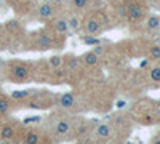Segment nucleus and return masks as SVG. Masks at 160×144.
Segmentation results:
<instances>
[{
  "mask_svg": "<svg viewBox=\"0 0 160 144\" xmlns=\"http://www.w3.org/2000/svg\"><path fill=\"white\" fill-rule=\"evenodd\" d=\"M80 29H83V32H85L87 35H95V37H98V35L102 32L104 26H102V22H101L98 18L90 16V18H87V19L82 22Z\"/></svg>",
  "mask_w": 160,
  "mask_h": 144,
  "instance_id": "f03ea898",
  "label": "nucleus"
},
{
  "mask_svg": "<svg viewBox=\"0 0 160 144\" xmlns=\"http://www.w3.org/2000/svg\"><path fill=\"white\" fill-rule=\"evenodd\" d=\"M0 144H10L8 141H5V139H0Z\"/></svg>",
  "mask_w": 160,
  "mask_h": 144,
  "instance_id": "bb28decb",
  "label": "nucleus"
},
{
  "mask_svg": "<svg viewBox=\"0 0 160 144\" xmlns=\"http://www.w3.org/2000/svg\"><path fill=\"white\" fill-rule=\"evenodd\" d=\"M15 135H16V130L11 125H5V127H2V130H0V139L11 141L13 138H15Z\"/></svg>",
  "mask_w": 160,
  "mask_h": 144,
  "instance_id": "9b49d317",
  "label": "nucleus"
},
{
  "mask_svg": "<svg viewBox=\"0 0 160 144\" xmlns=\"http://www.w3.org/2000/svg\"><path fill=\"white\" fill-rule=\"evenodd\" d=\"M45 2H50V0H45Z\"/></svg>",
  "mask_w": 160,
  "mask_h": 144,
  "instance_id": "cd10ccee",
  "label": "nucleus"
},
{
  "mask_svg": "<svg viewBox=\"0 0 160 144\" xmlns=\"http://www.w3.org/2000/svg\"><path fill=\"white\" fill-rule=\"evenodd\" d=\"M149 77L152 82H160V66H154L149 72Z\"/></svg>",
  "mask_w": 160,
  "mask_h": 144,
  "instance_id": "aec40b11",
  "label": "nucleus"
},
{
  "mask_svg": "<svg viewBox=\"0 0 160 144\" xmlns=\"http://www.w3.org/2000/svg\"><path fill=\"white\" fill-rule=\"evenodd\" d=\"M112 135H114V128L109 123H98L93 128V136H95V139L108 141L112 138Z\"/></svg>",
  "mask_w": 160,
  "mask_h": 144,
  "instance_id": "20e7f679",
  "label": "nucleus"
},
{
  "mask_svg": "<svg viewBox=\"0 0 160 144\" xmlns=\"http://www.w3.org/2000/svg\"><path fill=\"white\" fill-rule=\"evenodd\" d=\"M68 24H69V31L77 32V31H80V26H82V21H80L77 16H71V18L68 19Z\"/></svg>",
  "mask_w": 160,
  "mask_h": 144,
  "instance_id": "a211bd4d",
  "label": "nucleus"
},
{
  "mask_svg": "<svg viewBox=\"0 0 160 144\" xmlns=\"http://www.w3.org/2000/svg\"><path fill=\"white\" fill-rule=\"evenodd\" d=\"M53 16H55V8H53L51 2H43L38 7V19L42 21H50Z\"/></svg>",
  "mask_w": 160,
  "mask_h": 144,
  "instance_id": "0eeeda50",
  "label": "nucleus"
},
{
  "mask_svg": "<svg viewBox=\"0 0 160 144\" xmlns=\"http://www.w3.org/2000/svg\"><path fill=\"white\" fill-rule=\"evenodd\" d=\"M82 42H83L85 45H91V47H95V45H99V43H102V42L99 40L98 37H95V35H87V34L82 37Z\"/></svg>",
  "mask_w": 160,
  "mask_h": 144,
  "instance_id": "6ab92c4d",
  "label": "nucleus"
},
{
  "mask_svg": "<svg viewBox=\"0 0 160 144\" xmlns=\"http://www.w3.org/2000/svg\"><path fill=\"white\" fill-rule=\"evenodd\" d=\"M62 62H64V59H62V56H59V55H53V56L50 58V61H48V64H50L51 69H59V67L62 66Z\"/></svg>",
  "mask_w": 160,
  "mask_h": 144,
  "instance_id": "f3484780",
  "label": "nucleus"
},
{
  "mask_svg": "<svg viewBox=\"0 0 160 144\" xmlns=\"http://www.w3.org/2000/svg\"><path fill=\"white\" fill-rule=\"evenodd\" d=\"M148 59L158 61L160 59V45H152L148 51Z\"/></svg>",
  "mask_w": 160,
  "mask_h": 144,
  "instance_id": "dca6fc26",
  "label": "nucleus"
},
{
  "mask_svg": "<svg viewBox=\"0 0 160 144\" xmlns=\"http://www.w3.org/2000/svg\"><path fill=\"white\" fill-rule=\"evenodd\" d=\"M91 0H69V5L74 11H85Z\"/></svg>",
  "mask_w": 160,
  "mask_h": 144,
  "instance_id": "f8f14e48",
  "label": "nucleus"
},
{
  "mask_svg": "<svg viewBox=\"0 0 160 144\" xmlns=\"http://www.w3.org/2000/svg\"><path fill=\"white\" fill-rule=\"evenodd\" d=\"M95 55H98V56H102L104 53H106V47H104V42L102 43H99V45H95V48L91 50Z\"/></svg>",
  "mask_w": 160,
  "mask_h": 144,
  "instance_id": "4be33fe9",
  "label": "nucleus"
},
{
  "mask_svg": "<svg viewBox=\"0 0 160 144\" xmlns=\"http://www.w3.org/2000/svg\"><path fill=\"white\" fill-rule=\"evenodd\" d=\"M78 127H75V122L74 119L68 115H58L55 122H53V135L58 139H71L72 138V133L77 132Z\"/></svg>",
  "mask_w": 160,
  "mask_h": 144,
  "instance_id": "f257e3e1",
  "label": "nucleus"
},
{
  "mask_svg": "<svg viewBox=\"0 0 160 144\" xmlns=\"http://www.w3.org/2000/svg\"><path fill=\"white\" fill-rule=\"evenodd\" d=\"M80 61H82L85 66H96L98 61H99V56L95 55L93 51H87V53L82 55V58H80Z\"/></svg>",
  "mask_w": 160,
  "mask_h": 144,
  "instance_id": "9d476101",
  "label": "nucleus"
},
{
  "mask_svg": "<svg viewBox=\"0 0 160 144\" xmlns=\"http://www.w3.org/2000/svg\"><path fill=\"white\" fill-rule=\"evenodd\" d=\"M16 144H19V142H16Z\"/></svg>",
  "mask_w": 160,
  "mask_h": 144,
  "instance_id": "c85d7f7f",
  "label": "nucleus"
},
{
  "mask_svg": "<svg viewBox=\"0 0 160 144\" xmlns=\"http://www.w3.org/2000/svg\"><path fill=\"white\" fill-rule=\"evenodd\" d=\"M155 112H157V117L160 119V101L157 102V107H155Z\"/></svg>",
  "mask_w": 160,
  "mask_h": 144,
  "instance_id": "a878e982",
  "label": "nucleus"
},
{
  "mask_svg": "<svg viewBox=\"0 0 160 144\" xmlns=\"http://www.w3.org/2000/svg\"><path fill=\"white\" fill-rule=\"evenodd\" d=\"M31 96L32 95L29 90H15L11 93V99H15V101H28Z\"/></svg>",
  "mask_w": 160,
  "mask_h": 144,
  "instance_id": "4468645a",
  "label": "nucleus"
},
{
  "mask_svg": "<svg viewBox=\"0 0 160 144\" xmlns=\"http://www.w3.org/2000/svg\"><path fill=\"white\" fill-rule=\"evenodd\" d=\"M10 111V101L7 98H0V114H7Z\"/></svg>",
  "mask_w": 160,
  "mask_h": 144,
  "instance_id": "412c9836",
  "label": "nucleus"
},
{
  "mask_svg": "<svg viewBox=\"0 0 160 144\" xmlns=\"http://www.w3.org/2000/svg\"><path fill=\"white\" fill-rule=\"evenodd\" d=\"M37 43H38V48H40V50L51 48V47H53V37H51L50 34H47V32H42V34L38 35Z\"/></svg>",
  "mask_w": 160,
  "mask_h": 144,
  "instance_id": "1a4fd4ad",
  "label": "nucleus"
},
{
  "mask_svg": "<svg viewBox=\"0 0 160 144\" xmlns=\"http://www.w3.org/2000/svg\"><path fill=\"white\" fill-rule=\"evenodd\" d=\"M144 7L142 5H139V3H133L131 5V8L128 10V21L130 22H138V21H141L142 18H144Z\"/></svg>",
  "mask_w": 160,
  "mask_h": 144,
  "instance_id": "6e6552de",
  "label": "nucleus"
},
{
  "mask_svg": "<svg viewBox=\"0 0 160 144\" xmlns=\"http://www.w3.org/2000/svg\"><path fill=\"white\" fill-rule=\"evenodd\" d=\"M40 120V117L38 115H35V117H28V119H24V125H29V123H38Z\"/></svg>",
  "mask_w": 160,
  "mask_h": 144,
  "instance_id": "b1692460",
  "label": "nucleus"
},
{
  "mask_svg": "<svg viewBox=\"0 0 160 144\" xmlns=\"http://www.w3.org/2000/svg\"><path fill=\"white\" fill-rule=\"evenodd\" d=\"M11 77L15 78L18 82H24L29 78V69L28 66H24V64H15V66L11 67Z\"/></svg>",
  "mask_w": 160,
  "mask_h": 144,
  "instance_id": "423d86ee",
  "label": "nucleus"
},
{
  "mask_svg": "<svg viewBox=\"0 0 160 144\" xmlns=\"http://www.w3.org/2000/svg\"><path fill=\"white\" fill-rule=\"evenodd\" d=\"M24 144H40V133L35 132V130L28 132L24 138Z\"/></svg>",
  "mask_w": 160,
  "mask_h": 144,
  "instance_id": "2eb2a0df",
  "label": "nucleus"
},
{
  "mask_svg": "<svg viewBox=\"0 0 160 144\" xmlns=\"http://www.w3.org/2000/svg\"><path fill=\"white\" fill-rule=\"evenodd\" d=\"M56 104L64 111H72L78 106V101L74 93H61L56 99Z\"/></svg>",
  "mask_w": 160,
  "mask_h": 144,
  "instance_id": "7ed1b4c3",
  "label": "nucleus"
},
{
  "mask_svg": "<svg viewBox=\"0 0 160 144\" xmlns=\"http://www.w3.org/2000/svg\"><path fill=\"white\" fill-rule=\"evenodd\" d=\"M77 144H96V142H95V139L90 138V136H83V138H80L77 141Z\"/></svg>",
  "mask_w": 160,
  "mask_h": 144,
  "instance_id": "5701e85b",
  "label": "nucleus"
},
{
  "mask_svg": "<svg viewBox=\"0 0 160 144\" xmlns=\"http://www.w3.org/2000/svg\"><path fill=\"white\" fill-rule=\"evenodd\" d=\"M146 27L148 31H158L160 29V16L157 15H152L146 19Z\"/></svg>",
  "mask_w": 160,
  "mask_h": 144,
  "instance_id": "ddd939ff",
  "label": "nucleus"
},
{
  "mask_svg": "<svg viewBox=\"0 0 160 144\" xmlns=\"http://www.w3.org/2000/svg\"><path fill=\"white\" fill-rule=\"evenodd\" d=\"M51 31L55 32L56 35H61V37H64V35H68L69 34V24H68V19L66 18H55L51 21Z\"/></svg>",
  "mask_w": 160,
  "mask_h": 144,
  "instance_id": "39448f33",
  "label": "nucleus"
},
{
  "mask_svg": "<svg viewBox=\"0 0 160 144\" xmlns=\"http://www.w3.org/2000/svg\"><path fill=\"white\" fill-rule=\"evenodd\" d=\"M151 144H160V132H157V135L151 139Z\"/></svg>",
  "mask_w": 160,
  "mask_h": 144,
  "instance_id": "393cba45",
  "label": "nucleus"
}]
</instances>
